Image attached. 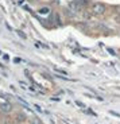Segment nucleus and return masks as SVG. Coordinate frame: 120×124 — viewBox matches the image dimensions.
I'll return each instance as SVG.
<instances>
[{"label":"nucleus","instance_id":"obj_2","mask_svg":"<svg viewBox=\"0 0 120 124\" xmlns=\"http://www.w3.org/2000/svg\"><path fill=\"white\" fill-rule=\"evenodd\" d=\"M0 109H1L3 112H9V111H11V105H9L8 102H4V104L0 105Z\"/></svg>","mask_w":120,"mask_h":124},{"label":"nucleus","instance_id":"obj_3","mask_svg":"<svg viewBox=\"0 0 120 124\" xmlns=\"http://www.w3.org/2000/svg\"><path fill=\"white\" fill-rule=\"evenodd\" d=\"M49 11H50V9L47 8V7H43V8H40V9H39V14H43V15H46V14H49Z\"/></svg>","mask_w":120,"mask_h":124},{"label":"nucleus","instance_id":"obj_4","mask_svg":"<svg viewBox=\"0 0 120 124\" xmlns=\"http://www.w3.org/2000/svg\"><path fill=\"white\" fill-rule=\"evenodd\" d=\"M18 34H19V35H20V37H22V38H26V35H24V34H23V32H22V31H18Z\"/></svg>","mask_w":120,"mask_h":124},{"label":"nucleus","instance_id":"obj_1","mask_svg":"<svg viewBox=\"0 0 120 124\" xmlns=\"http://www.w3.org/2000/svg\"><path fill=\"white\" fill-rule=\"evenodd\" d=\"M105 11V6L101 3H97L95 7H93V12L95 14H99V15H101V14H104Z\"/></svg>","mask_w":120,"mask_h":124},{"label":"nucleus","instance_id":"obj_5","mask_svg":"<svg viewBox=\"0 0 120 124\" xmlns=\"http://www.w3.org/2000/svg\"><path fill=\"white\" fill-rule=\"evenodd\" d=\"M111 113H112V115H115V116H117V117L120 119V115H119V113H116V112H113V111H111Z\"/></svg>","mask_w":120,"mask_h":124}]
</instances>
